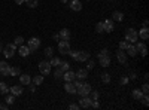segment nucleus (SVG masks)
I'll use <instances>...</instances> for the list:
<instances>
[{
    "label": "nucleus",
    "mask_w": 149,
    "mask_h": 110,
    "mask_svg": "<svg viewBox=\"0 0 149 110\" xmlns=\"http://www.w3.org/2000/svg\"><path fill=\"white\" fill-rule=\"evenodd\" d=\"M125 40L128 43H136L139 40V36H137V30L136 28H127L125 30Z\"/></svg>",
    "instance_id": "obj_1"
},
{
    "label": "nucleus",
    "mask_w": 149,
    "mask_h": 110,
    "mask_svg": "<svg viewBox=\"0 0 149 110\" xmlns=\"http://www.w3.org/2000/svg\"><path fill=\"white\" fill-rule=\"evenodd\" d=\"M58 52L61 55H69V52H70V42L69 40H60L58 42Z\"/></svg>",
    "instance_id": "obj_2"
},
{
    "label": "nucleus",
    "mask_w": 149,
    "mask_h": 110,
    "mask_svg": "<svg viewBox=\"0 0 149 110\" xmlns=\"http://www.w3.org/2000/svg\"><path fill=\"white\" fill-rule=\"evenodd\" d=\"M15 51H17V45L15 43H8L2 52H3V55L6 58H12V57L15 55Z\"/></svg>",
    "instance_id": "obj_3"
},
{
    "label": "nucleus",
    "mask_w": 149,
    "mask_h": 110,
    "mask_svg": "<svg viewBox=\"0 0 149 110\" xmlns=\"http://www.w3.org/2000/svg\"><path fill=\"white\" fill-rule=\"evenodd\" d=\"M91 89H93V88H91V85L85 82V83H82L81 86H79V88L76 89V94H79L81 97H84V95H90Z\"/></svg>",
    "instance_id": "obj_4"
},
{
    "label": "nucleus",
    "mask_w": 149,
    "mask_h": 110,
    "mask_svg": "<svg viewBox=\"0 0 149 110\" xmlns=\"http://www.w3.org/2000/svg\"><path fill=\"white\" fill-rule=\"evenodd\" d=\"M39 71H40V75L46 76L51 73V64H49V61H40L39 63Z\"/></svg>",
    "instance_id": "obj_5"
},
{
    "label": "nucleus",
    "mask_w": 149,
    "mask_h": 110,
    "mask_svg": "<svg viewBox=\"0 0 149 110\" xmlns=\"http://www.w3.org/2000/svg\"><path fill=\"white\" fill-rule=\"evenodd\" d=\"M27 46H29V49H30L31 52H33V51H37V49H39V46H40V39H39V37H31V39L29 40Z\"/></svg>",
    "instance_id": "obj_6"
},
{
    "label": "nucleus",
    "mask_w": 149,
    "mask_h": 110,
    "mask_svg": "<svg viewBox=\"0 0 149 110\" xmlns=\"http://www.w3.org/2000/svg\"><path fill=\"white\" fill-rule=\"evenodd\" d=\"M91 103H93L91 97L84 95V97H81V100H79V107L81 109H90L91 107Z\"/></svg>",
    "instance_id": "obj_7"
},
{
    "label": "nucleus",
    "mask_w": 149,
    "mask_h": 110,
    "mask_svg": "<svg viewBox=\"0 0 149 110\" xmlns=\"http://www.w3.org/2000/svg\"><path fill=\"white\" fill-rule=\"evenodd\" d=\"M103 22V31L104 33H112L115 30V21H112V19H104V21H102Z\"/></svg>",
    "instance_id": "obj_8"
},
{
    "label": "nucleus",
    "mask_w": 149,
    "mask_h": 110,
    "mask_svg": "<svg viewBox=\"0 0 149 110\" xmlns=\"http://www.w3.org/2000/svg\"><path fill=\"white\" fill-rule=\"evenodd\" d=\"M10 75V66L6 61H0V76H9Z\"/></svg>",
    "instance_id": "obj_9"
},
{
    "label": "nucleus",
    "mask_w": 149,
    "mask_h": 110,
    "mask_svg": "<svg viewBox=\"0 0 149 110\" xmlns=\"http://www.w3.org/2000/svg\"><path fill=\"white\" fill-rule=\"evenodd\" d=\"M136 51H137V52H140V55L142 57H146V54H148V49H146V45L143 43V42H136Z\"/></svg>",
    "instance_id": "obj_10"
},
{
    "label": "nucleus",
    "mask_w": 149,
    "mask_h": 110,
    "mask_svg": "<svg viewBox=\"0 0 149 110\" xmlns=\"http://www.w3.org/2000/svg\"><path fill=\"white\" fill-rule=\"evenodd\" d=\"M69 8L74 12H79L82 10V3H81V0H72V2L69 3Z\"/></svg>",
    "instance_id": "obj_11"
},
{
    "label": "nucleus",
    "mask_w": 149,
    "mask_h": 110,
    "mask_svg": "<svg viewBox=\"0 0 149 110\" xmlns=\"http://www.w3.org/2000/svg\"><path fill=\"white\" fill-rule=\"evenodd\" d=\"M116 59L119 61L121 64H125V63H127V54H125V51L118 49V51H116Z\"/></svg>",
    "instance_id": "obj_12"
},
{
    "label": "nucleus",
    "mask_w": 149,
    "mask_h": 110,
    "mask_svg": "<svg viewBox=\"0 0 149 110\" xmlns=\"http://www.w3.org/2000/svg\"><path fill=\"white\" fill-rule=\"evenodd\" d=\"M88 58H90V52H88V51H78V58H76V61L85 63Z\"/></svg>",
    "instance_id": "obj_13"
},
{
    "label": "nucleus",
    "mask_w": 149,
    "mask_h": 110,
    "mask_svg": "<svg viewBox=\"0 0 149 110\" xmlns=\"http://www.w3.org/2000/svg\"><path fill=\"white\" fill-rule=\"evenodd\" d=\"M98 63H100L102 67H109V66H110V57H109V55L98 57Z\"/></svg>",
    "instance_id": "obj_14"
},
{
    "label": "nucleus",
    "mask_w": 149,
    "mask_h": 110,
    "mask_svg": "<svg viewBox=\"0 0 149 110\" xmlns=\"http://www.w3.org/2000/svg\"><path fill=\"white\" fill-rule=\"evenodd\" d=\"M64 91H66L67 94L73 95V94H76V86L73 85V82H66V85H64Z\"/></svg>",
    "instance_id": "obj_15"
},
{
    "label": "nucleus",
    "mask_w": 149,
    "mask_h": 110,
    "mask_svg": "<svg viewBox=\"0 0 149 110\" xmlns=\"http://www.w3.org/2000/svg\"><path fill=\"white\" fill-rule=\"evenodd\" d=\"M74 75H76V79L84 80V79L88 77V70H86V68H79L76 73H74Z\"/></svg>",
    "instance_id": "obj_16"
},
{
    "label": "nucleus",
    "mask_w": 149,
    "mask_h": 110,
    "mask_svg": "<svg viewBox=\"0 0 149 110\" xmlns=\"http://www.w3.org/2000/svg\"><path fill=\"white\" fill-rule=\"evenodd\" d=\"M63 79H64L66 82H73L74 79H76V75H74V71H72V70H67V71H64Z\"/></svg>",
    "instance_id": "obj_17"
},
{
    "label": "nucleus",
    "mask_w": 149,
    "mask_h": 110,
    "mask_svg": "<svg viewBox=\"0 0 149 110\" xmlns=\"http://www.w3.org/2000/svg\"><path fill=\"white\" fill-rule=\"evenodd\" d=\"M9 91H10V94H14L15 97H18V95H21L24 92V88H21V85H15V86H10Z\"/></svg>",
    "instance_id": "obj_18"
},
{
    "label": "nucleus",
    "mask_w": 149,
    "mask_h": 110,
    "mask_svg": "<svg viewBox=\"0 0 149 110\" xmlns=\"http://www.w3.org/2000/svg\"><path fill=\"white\" fill-rule=\"evenodd\" d=\"M137 36H139L142 40H148L149 39V30H148V27L140 28V31H137Z\"/></svg>",
    "instance_id": "obj_19"
},
{
    "label": "nucleus",
    "mask_w": 149,
    "mask_h": 110,
    "mask_svg": "<svg viewBox=\"0 0 149 110\" xmlns=\"http://www.w3.org/2000/svg\"><path fill=\"white\" fill-rule=\"evenodd\" d=\"M30 52H31V51L29 49V46H27V45H21V46H18V54H19L21 57H27Z\"/></svg>",
    "instance_id": "obj_20"
},
{
    "label": "nucleus",
    "mask_w": 149,
    "mask_h": 110,
    "mask_svg": "<svg viewBox=\"0 0 149 110\" xmlns=\"http://www.w3.org/2000/svg\"><path fill=\"white\" fill-rule=\"evenodd\" d=\"M125 54H127L128 57H136V55H137V51H136V46H134L133 43H128L127 49H125Z\"/></svg>",
    "instance_id": "obj_21"
},
{
    "label": "nucleus",
    "mask_w": 149,
    "mask_h": 110,
    "mask_svg": "<svg viewBox=\"0 0 149 110\" xmlns=\"http://www.w3.org/2000/svg\"><path fill=\"white\" fill-rule=\"evenodd\" d=\"M112 21H116V22H122L124 21V14L119 10H115L113 14H112Z\"/></svg>",
    "instance_id": "obj_22"
},
{
    "label": "nucleus",
    "mask_w": 149,
    "mask_h": 110,
    "mask_svg": "<svg viewBox=\"0 0 149 110\" xmlns=\"http://www.w3.org/2000/svg\"><path fill=\"white\" fill-rule=\"evenodd\" d=\"M58 36H60V40H69V39H70V31H69V28H63V30L58 33Z\"/></svg>",
    "instance_id": "obj_23"
},
{
    "label": "nucleus",
    "mask_w": 149,
    "mask_h": 110,
    "mask_svg": "<svg viewBox=\"0 0 149 110\" xmlns=\"http://www.w3.org/2000/svg\"><path fill=\"white\" fill-rule=\"evenodd\" d=\"M19 82L21 85H30L31 83V76L30 75H19Z\"/></svg>",
    "instance_id": "obj_24"
},
{
    "label": "nucleus",
    "mask_w": 149,
    "mask_h": 110,
    "mask_svg": "<svg viewBox=\"0 0 149 110\" xmlns=\"http://www.w3.org/2000/svg\"><path fill=\"white\" fill-rule=\"evenodd\" d=\"M131 95H133V98H134V100H139V101H140V98L143 97V92H142L140 88H136V89H133Z\"/></svg>",
    "instance_id": "obj_25"
},
{
    "label": "nucleus",
    "mask_w": 149,
    "mask_h": 110,
    "mask_svg": "<svg viewBox=\"0 0 149 110\" xmlns=\"http://www.w3.org/2000/svg\"><path fill=\"white\" fill-rule=\"evenodd\" d=\"M63 75H64V71L61 70V67H55V71H54V77H55L57 80H60V79H63Z\"/></svg>",
    "instance_id": "obj_26"
},
{
    "label": "nucleus",
    "mask_w": 149,
    "mask_h": 110,
    "mask_svg": "<svg viewBox=\"0 0 149 110\" xmlns=\"http://www.w3.org/2000/svg\"><path fill=\"white\" fill-rule=\"evenodd\" d=\"M49 64H51V67H60V66H61V59L57 58V57H51Z\"/></svg>",
    "instance_id": "obj_27"
},
{
    "label": "nucleus",
    "mask_w": 149,
    "mask_h": 110,
    "mask_svg": "<svg viewBox=\"0 0 149 110\" xmlns=\"http://www.w3.org/2000/svg\"><path fill=\"white\" fill-rule=\"evenodd\" d=\"M5 101H6V104L8 106H12V104H14L15 103V95L14 94H6V98H5Z\"/></svg>",
    "instance_id": "obj_28"
},
{
    "label": "nucleus",
    "mask_w": 149,
    "mask_h": 110,
    "mask_svg": "<svg viewBox=\"0 0 149 110\" xmlns=\"http://www.w3.org/2000/svg\"><path fill=\"white\" fill-rule=\"evenodd\" d=\"M33 83L36 85V86L42 85V83H43V75H40V76H33Z\"/></svg>",
    "instance_id": "obj_29"
},
{
    "label": "nucleus",
    "mask_w": 149,
    "mask_h": 110,
    "mask_svg": "<svg viewBox=\"0 0 149 110\" xmlns=\"http://www.w3.org/2000/svg\"><path fill=\"white\" fill-rule=\"evenodd\" d=\"M24 3H26L29 8H37V5H39V2H37V0H24Z\"/></svg>",
    "instance_id": "obj_30"
},
{
    "label": "nucleus",
    "mask_w": 149,
    "mask_h": 110,
    "mask_svg": "<svg viewBox=\"0 0 149 110\" xmlns=\"http://www.w3.org/2000/svg\"><path fill=\"white\" fill-rule=\"evenodd\" d=\"M0 92H2V94H9V86H8V85L5 83V82H0Z\"/></svg>",
    "instance_id": "obj_31"
},
{
    "label": "nucleus",
    "mask_w": 149,
    "mask_h": 110,
    "mask_svg": "<svg viewBox=\"0 0 149 110\" xmlns=\"http://www.w3.org/2000/svg\"><path fill=\"white\" fill-rule=\"evenodd\" d=\"M21 75V70L18 67H10V75L9 76H19Z\"/></svg>",
    "instance_id": "obj_32"
},
{
    "label": "nucleus",
    "mask_w": 149,
    "mask_h": 110,
    "mask_svg": "<svg viewBox=\"0 0 149 110\" xmlns=\"http://www.w3.org/2000/svg\"><path fill=\"white\" fill-rule=\"evenodd\" d=\"M52 55H54V48H51V46L45 48V57H49V58H51Z\"/></svg>",
    "instance_id": "obj_33"
},
{
    "label": "nucleus",
    "mask_w": 149,
    "mask_h": 110,
    "mask_svg": "<svg viewBox=\"0 0 149 110\" xmlns=\"http://www.w3.org/2000/svg\"><path fill=\"white\" fill-rule=\"evenodd\" d=\"M61 70L63 71H67V70H70V64H69V61H61Z\"/></svg>",
    "instance_id": "obj_34"
},
{
    "label": "nucleus",
    "mask_w": 149,
    "mask_h": 110,
    "mask_svg": "<svg viewBox=\"0 0 149 110\" xmlns=\"http://www.w3.org/2000/svg\"><path fill=\"white\" fill-rule=\"evenodd\" d=\"M14 43H15L17 46H21V45H24V37H22V36H17V37H15V40H14Z\"/></svg>",
    "instance_id": "obj_35"
},
{
    "label": "nucleus",
    "mask_w": 149,
    "mask_h": 110,
    "mask_svg": "<svg viewBox=\"0 0 149 110\" xmlns=\"http://www.w3.org/2000/svg\"><path fill=\"white\" fill-rule=\"evenodd\" d=\"M102 82L103 83H110V75L109 73H103L102 75Z\"/></svg>",
    "instance_id": "obj_36"
},
{
    "label": "nucleus",
    "mask_w": 149,
    "mask_h": 110,
    "mask_svg": "<svg viewBox=\"0 0 149 110\" xmlns=\"http://www.w3.org/2000/svg\"><path fill=\"white\" fill-rule=\"evenodd\" d=\"M85 63H86V70H93V68H94V66H95V64H94V61H93V59H90V58L86 59Z\"/></svg>",
    "instance_id": "obj_37"
},
{
    "label": "nucleus",
    "mask_w": 149,
    "mask_h": 110,
    "mask_svg": "<svg viewBox=\"0 0 149 110\" xmlns=\"http://www.w3.org/2000/svg\"><path fill=\"white\" fill-rule=\"evenodd\" d=\"M140 101H142L143 106H149V97H148V94H143V97L140 98Z\"/></svg>",
    "instance_id": "obj_38"
},
{
    "label": "nucleus",
    "mask_w": 149,
    "mask_h": 110,
    "mask_svg": "<svg viewBox=\"0 0 149 110\" xmlns=\"http://www.w3.org/2000/svg\"><path fill=\"white\" fill-rule=\"evenodd\" d=\"M90 95H91V100L94 101V100H98V95H100V94H98V91H95V89H94V91L91 89V92H90Z\"/></svg>",
    "instance_id": "obj_39"
},
{
    "label": "nucleus",
    "mask_w": 149,
    "mask_h": 110,
    "mask_svg": "<svg viewBox=\"0 0 149 110\" xmlns=\"http://www.w3.org/2000/svg\"><path fill=\"white\" fill-rule=\"evenodd\" d=\"M127 46H128V42H127V40H121V42H119V49L125 51V49H127Z\"/></svg>",
    "instance_id": "obj_40"
},
{
    "label": "nucleus",
    "mask_w": 149,
    "mask_h": 110,
    "mask_svg": "<svg viewBox=\"0 0 149 110\" xmlns=\"http://www.w3.org/2000/svg\"><path fill=\"white\" fill-rule=\"evenodd\" d=\"M140 89H142L143 94H148V92H149V85H148V82H145V83L142 85V88H140Z\"/></svg>",
    "instance_id": "obj_41"
},
{
    "label": "nucleus",
    "mask_w": 149,
    "mask_h": 110,
    "mask_svg": "<svg viewBox=\"0 0 149 110\" xmlns=\"http://www.w3.org/2000/svg\"><path fill=\"white\" fill-rule=\"evenodd\" d=\"M95 31H97V33H104V31H103V22H98V24H97V26H95Z\"/></svg>",
    "instance_id": "obj_42"
},
{
    "label": "nucleus",
    "mask_w": 149,
    "mask_h": 110,
    "mask_svg": "<svg viewBox=\"0 0 149 110\" xmlns=\"http://www.w3.org/2000/svg\"><path fill=\"white\" fill-rule=\"evenodd\" d=\"M69 55H70V57H72V58H73L74 61H76V58H78V51H72V49H70Z\"/></svg>",
    "instance_id": "obj_43"
},
{
    "label": "nucleus",
    "mask_w": 149,
    "mask_h": 110,
    "mask_svg": "<svg viewBox=\"0 0 149 110\" xmlns=\"http://www.w3.org/2000/svg\"><path fill=\"white\" fill-rule=\"evenodd\" d=\"M128 80H130V79H128V76H124V77H121L119 83H121V85H127V83H128Z\"/></svg>",
    "instance_id": "obj_44"
},
{
    "label": "nucleus",
    "mask_w": 149,
    "mask_h": 110,
    "mask_svg": "<svg viewBox=\"0 0 149 110\" xmlns=\"http://www.w3.org/2000/svg\"><path fill=\"white\" fill-rule=\"evenodd\" d=\"M79 104H69V110H79Z\"/></svg>",
    "instance_id": "obj_45"
},
{
    "label": "nucleus",
    "mask_w": 149,
    "mask_h": 110,
    "mask_svg": "<svg viewBox=\"0 0 149 110\" xmlns=\"http://www.w3.org/2000/svg\"><path fill=\"white\" fill-rule=\"evenodd\" d=\"M91 107H93V109H98V107H100V103H98V100H94V101L91 103Z\"/></svg>",
    "instance_id": "obj_46"
},
{
    "label": "nucleus",
    "mask_w": 149,
    "mask_h": 110,
    "mask_svg": "<svg viewBox=\"0 0 149 110\" xmlns=\"http://www.w3.org/2000/svg\"><path fill=\"white\" fill-rule=\"evenodd\" d=\"M102 55H109V51L106 49V48H104V49H102L100 52H98V57H102Z\"/></svg>",
    "instance_id": "obj_47"
},
{
    "label": "nucleus",
    "mask_w": 149,
    "mask_h": 110,
    "mask_svg": "<svg viewBox=\"0 0 149 110\" xmlns=\"http://www.w3.org/2000/svg\"><path fill=\"white\" fill-rule=\"evenodd\" d=\"M8 109H9L8 104H0V110H8Z\"/></svg>",
    "instance_id": "obj_48"
},
{
    "label": "nucleus",
    "mask_w": 149,
    "mask_h": 110,
    "mask_svg": "<svg viewBox=\"0 0 149 110\" xmlns=\"http://www.w3.org/2000/svg\"><path fill=\"white\" fill-rule=\"evenodd\" d=\"M130 79L136 80V79H137V75H136V73H131V75H130Z\"/></svg>",
    "instance_id": "obj_49"
},
{
    "label": "nucleus",
    "mask_w": 149,
    "mask_h": 110,
    "mask_svg": "<svg viewBox=\"0 0 149 110\" xmlns=\"http://www.w3.org/2000/svg\"><path fill=\"white\" fill-rule=\"evenodd\" d=\"M52 39H54V40H60V36H58V33L52 34Z\"/></svg>",
    "instance_id": "obj_50"
},
{
    "label": "nucleus",
    "mask_w": 149,
    "mask_h": 110,
    "mask_svg": "<svg viewBox=\"0 0 149 110\" xmlns=\"http://www.w3.org/2000/svg\"><path fill=\"white\" fill-rule=\"evenodd\" d=\"M148 77H149V75H148V73H145V75H143V79H145V82H148Z\"/></svg>",
    "instance_id": "obj_51"
},
{
    "label": "nucleus",
    "mask_w": 149,
    "mask_h": 110,
    "mask_svg": "<svg viewBox=\"0 0 149 110\" xmlns=\"http://www.w3.org/2000/svg\"><path fill=\"white\" fill-rule=\"evenodd\" d=\"M15 3H17V5H22L24 0H15Z\"/></svg>",
    "instance_id": "obj_52"
},
{
    "label": "nucleus",
    "mask_w": 149,
    "mask_h": 110,
    "mask_svg": "<svg viewBox=\"0 0 149 110\" xmlns=\"http://www.w3.org/2000/svg\"><path fill=\"white\" fill-rule=\"evenodd\" d=\"M148 26H149V22H148V19H145L143 21V27H148Z\"/></svg>",
    "instance_id": "obj_53"
},
{
    "label": "nucleus",
    "mask_w": 149,
    "mask_h": 110,
    "mask_svg": "<svg viewBox=\"0 0 149 110\" xmlns=\"http://www.w3.org/2000/svg\"><path fill=\"white\" fill-rule=\"evenodd\" d=\"M61 3H69V0H60Z\"/></svg>",
    "instance_id": "obj_54"
},
{
    "label": "nucleus",
    "mask_w": 149,
    "mask_h": 110,
    "mask_svg": "<svg viewBox=\"0 0 149 110\" xmlns=\"http://www.w3.org/2000/svg\"><path fill=\"white\" fill-rule=\"evenodd\" d=\"M0 52H2V43H0Z\"/></svg>",
    "instance_id": "obj_55"
}]
</instances>
